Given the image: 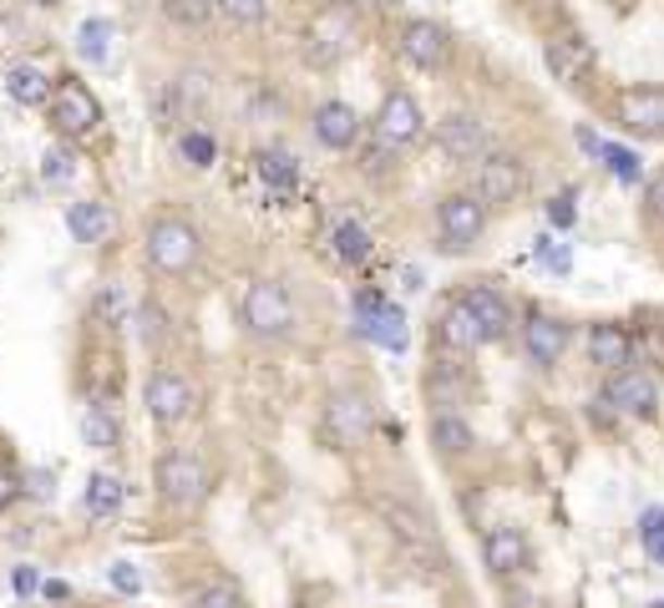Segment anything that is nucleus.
<instances>
[{
    "mask_svg": "<svg viewBox=\"0 0 664 608\" xmlns=\"http://www.w3.org/2000/svg\"><path fill=\"white\" fill-rule=\"evenodd\" d=\"M193 608H244V598H238L234 583H208L193 594Z\"/></svg>",
    "mask_w": 664,
    "mask_h": 608,
    "instance_id": "nucleus-36",
    "label": "nucleus"
},
{
    "mask_svg": "<svg viewBox=\"0 0 664 608\" xmlns=\"http://www.w3.org/2000/svg\"><path fill=\"white\" fill-rule=\"evenodd\" d=\"M30 588H36V568H15V594L26 598Z\"/></svg>",
    "mask_w": 664,
    "mask_h": 608,
    "instance_id": "nucleus-48",
    "label": "nucleus"
},
{
    "mask_svg": "<svg viewBox=\"0 0 664 608\" xmlns=\"http://www.w3.org/2000/svg\"><path fill=\"white\" fill-rule=\"evenodd\" d=\"M650 213H654V219L664 223V173H660V178L650 183Z\"/></svg>",
    "mask_w": 664,
    "mask_h": 608,
    "instance_id": "nucleus-46",
    "label": "nucleus"
},
{
    "mask_svg": "<svg viewBox=\"0 0 664 608\" xmlns=\"http://www.w3.org/2000/svg\"><path fill=\"white\" fill-rule=\"evenodd\" d=\"M97 320H102L107 330H118L133 320V295L122 289V284H102V295H97Z\"/></svg>",
    "mask_w": 664,
    "mask_h": 608,
    "instance_id": "nucleus-31",
    "label": "nucleus"
},
{
    "mask_svg": "<svg viewBox=\"0 0 664 608\" xmlns=\"http://www.w3.org/2000/svg\"><path fill=\"white\" fill-rule=\"evenodd\" d=\"M66 228H72L76 244H102L112 234V213H107V203H72L66 208Z\"/></svg>",
    "mask_w": 664,
    "mask_h": 608,
    "instance_id": "nucleus-22",
    "label": "nucleus"
},
{
    "mask_svg": "<svg viewBox=\"0 0 664 608\" xmlns=\"http://www.w3.org/2000/svg\"><path fill=\"white\" fill-rule=\"evenodd\" d=\"M629 330L624 325H593L589 330V360L599 365V371H608V375H619L624 365H629Z\"/></svg>",
    "mask_w": 664,
    "mask_h": 608,
    "instance_id": "nucleus-21",
    "label": "nucleus"
},
{
    "mask_svg": "<svg viewBox=\"0 0 664 608\" xmlns=\"http://www.w3.org/2000/svg\"><path fill=\"white\" fill-rule=\"evenodd\" d=\"M462 305L477 314V325H482V335L488 340H502V335H513V305L492 289V284H472L467 295H462Z\"/></svg>",
    "mask_w": 664,
    "mask_h": 608,
    "instance_id": "nucleus-16",
    "label": "nucleus"
},
{
    "mask_svg": "<svg viewBox=\"0 0 664 608\" xmlns=\"http://www.w3.org/2000/svg\"><path fill=\"white\" fill-rule=\"evenodd\" d=\"M330 426H335L340 442H360V436L376 426V406H370L366 396L345 390V396H335V401H330Z\"/></svg>",
    "mask_w": 664,
    "mask_h": 608,
    "instance_id": "nucleus-20",
    "label": "nucleus"
},
{
    "mask_svg": "<svg viewBox=\"0 0 664 608\" xmlns=\"http://www.w3.org/2000/svg\"><path fill=\"white\" fill-rule=\"evenodd\" d=\"M315 137H320V148H330V152L355 148V137H360V117H355V107L320 102L315 107Z\"/></svg>",
    "mask_w": 664,
    "mask_h": 608,
    "instance_id": "nucleus-14",
    "label": "nucleus"
},
{
    "mask_svg": "<svg viewBox=\"0 0 664 608\" xmlns=\"http://www.w3.org/2000/svg\"><path fill=\"white\" fill-rule=\"evenodd\" d=\"M5 97L21 107H41V102H51V82H46L41 66H11L5 72Z\"/></svg>",
    "mask_w": 664,
    "mask_h": 608,
    "instance_id": "nucleus-23",
    "label": "nucleus"
},
{
    "mask_svg": "<svg viewBox=\"0 0 664 608\" xmlns=\"http://www.w3.org/2000/svg\"><path fill=\"white\" fill-rule=\"evenodd\" d=\"M366 335L376 345H385V350H406V320H401V310H391V305H385V310L370 320Z\"/></svg>",
    "mask_w": 664,
    "mask_h": 608,
    "instance_id": "nucleus-32",
    "label": "nucleus"
},
{
    "mask_svg": "<svg viewBox=\"0 0 664 608\" xmlns=\"http://www.w3.org/2000/svg\"><path fill=\"white\" fill-rule=\"evenodd\" d=\"M254 167H259V178H265L274 194H290V188L299 183V163L284 148H265L259 158H254Z\"/></svg>",
    "mask_w": 664,
    "mask_h": 608,
    "instance_id": "nucleus-25",
    "label": "nucleus"
},
{
    "mask_svg": "<svg viewBox=\"0 0 664 608\" xmlns=\"http://www.w3.org/2000/svg\"><path fill=\"white\" fill-rule=\"evenodd\" d=\"M82 507H87L91 518H112L122 507V482L118 476H107V472H97L87 482V497H82Z\"/></svg>",
    "mask_w": 664,
    "mask_h": 608,
    "instance_id": "nucleus-29",
    "label": "nucleus"
},
{
    "mask_svg": "<svg viewBox=\"0 0 664 608\" xmlns=\"http://www.w3.org/2000/svg\"><path fill=\"white\" fill-rule=\"evenodd\" d=\"M462 371L457 365H431V375H427V396H431V406L436 411H452V406H462Z\"/></svg>",
    "mask_w": 664,
    "mask_h": 608,
    "instance_id": "nucleus-28",
    "label": "nucleus"
},
{
    "mask_svg": "<svg viewBox=\"0 0 664 608\" xmlns=\"http://www.w3.org/2000/svg\"><path fill=\"white\" fill-rule=\"evenodd\" d=\"M599 158H604L608 173H614L619 183H639V158L629 148H614V142H604V152H599Z\"/></svg>",
    "mask_w": 664,
    "mask_h": 608,
    "instance_id": "nucleus-35",
    "label": "nucleus"
},
{
    "mask_svg": "<svg viewBox=\"0 0 664 608\" xmlns=\"http://www.w3.org/2000/svg\"><path fill=\"white\" fill-rule=\"evenodd\" d=\"M143 406H148V415L158 426H183L193 411V386L177 371H152L148 390H143Z\"/></svg>",
    "mask_w": 664,
    "mask_h": 608,
    "instance_id": "nucleus-9",
    "label": "nucleus"
},
{
    "mask_svg": "<svg viewBox=\"0 0 664 608\" xmlns=\"http://www.w3.org/2000/svg\"><path fill=\"white\" fill-rule=\"evenodd\" d=\"M330 244H335V253L345 259V264H360V259L370 253V234L355 219H340L335 234H330Z\"/></svg>",
    "mask_w": 664,
    "mask_h": 608,
    "instance_id": "nucleus-30",
    "label": "nucleus"
},
{
    "mask_svg": "<svg viewBox=\"0 0 664 608\" xmlns=\"http://www.w3.org/2000/svg\"><path fill=\"white\" fill-rule=\"evenodd\" d=\"M654 401H660V390H654V381H650L644 371H619V375H608L604 406H614V411H624V415H650Z\"/></svg>",
    "mask_w": 664,
    "mask_h": 608,
    "instance_id": "nucleus-13",
    "label": "nucleus"
},
{
    "mask_svg": "<svg viewBox=\"0 0 664 608\" xmlns=\"http://www.w3.org/2000/svg\"><path fill=\"white\" fill-rule=\"evenodd\" d=\"M538 253H543V259H548V269H558V274H563V269H568V253H563L558 244H553V238H538Z\"/></svg>",
    "mask_w": 664,
    "mask_h": 608,
    "instance_id": "nucleus-44",
    "label": "nucleus"
},
{
    "mask_svg": "<svg viewBox=\"0 0 664 608\" xmlns=\"http://www.w3.org/2000/svg\"><path fill=\"white\" fill-rule=\"evenodd\" d=\"M36 5H57V0H36Z\"/></svg>",
    "mask_w": 664,
    "mask_h": 608,
    "instance_id": "nucleus-50",
    "label": "nucleus"
},
{
    "mask_svg": "<svg viewBox=\"0 0 664 608\" xmlns=\"http://www.w3.org/2000/svg\"><path fill=\"white\" fill-rule=\"evenodd\" d=\"M112 588H118V594H137V588H143L137 568L133 563H112Z\"/></svg>",
    "mask_w": 664,
    "mask_h": 608,
    "instance_id": "nucleus-40",
    "label": "nucleus"
},
{
    "mask_svg": "<svg viewBox=\"0 0 664 608\" xmlns=\"http://www.w3.org/2000/svg\"><path fill=\"white\" fill-rule=\"evenodd\" d=\"M583 61H589V51H583V46H578L574 57H568V51H563V41H548V66H553V72H558L563 82H574Z\"/></svg>",
    "mask_w": 664,
    "mask_h": 608,
    "instance_id": "nucleus-38",
    "label": "nucleus"
},
{
    "mask_svg": "<svg viewBox=\"0 0 664 608\" xmlns=\"http://www.w3.org/2000/svg\"><path fill=\"white\" fill-rule=\"evenodd\" d=\"M401 57L411 61L416 72H436L452 57V41H446V30L436 21H411V26L401 30Z\"/></svg>",
    "mask_w": 664,
    "mask_h": 608,
    "instance_id": "nucleus-12",
    "label": "nucleus"
},
{
    "mask_svg": "<svg viewBox=\"0 0 664 608\" xmlns=\"http://www.w3.org/2000/svg\"><path fill=\"white\" fill-rule=\"evenodd\" d=\"M158 492H163V502L173 507H198L208 492V472L204 461L188 457V451H173V457L158 461Z\"/></svg>",
    "mask_w": 664,
    "mask_h": 608,
    "instance_id": "nucleus-7",
    "label": "nucleus"
},
{
    "mask_svg": "<svg viewBox=\"0 0 664 608\" xmlns=\"http://www.w3.org/2000/svg\"><path fill=\"white\" fill-rule=\"evenodd\" d=\"M15 502V476L11 467H0V507H11Z\"/></svg>",
    "mask_w": 664,
    "mask_h": 608,
    "instance_id": "nucleus-47",
    "label": "nucleus"
},
{
    "mask_svg": "<svg viewBox=\"0 0 664 608\" xmlns=\"http://www.w3.org/2000/svg\"><path fill=\"white\" fill-rule=\"evenodd\" d=\"M482 228H488V203L477 194H452L436 203V234L446 249H472Z\"/></svg>",
    "mask_w": 664,
    "mask_h": 608,
    "instance_id": "nucleus-5",
    "label": "nucleus"
},
{
    "mask_svg": "<svg viewBox=\"0 0 664 608\" xmlns=\"http://www.w3.org/2000/svg\"><path fill=\"white\" fill-rule=\"evenodd\" d=\"M198 253H204V244H198V234H193L183 219H158L148 228V259L158 274H168V280H183V274L198 264Z\"/></svg>",
    "mask_w": 664,
    "mask_h": 608,
    "instance_id": "nucleus-1",
    "label": "nucleus"
},
{
    "mask_svg": "<svg viewBox=\"0 0 664 608\" xmlns=\"http://www.w3.org/2000/svg\"><path fill=\"white\" fill-rule=\"evenodd\" d=\"M122 436L118 415H112V406H87V415H82V442L97 446V451H112Z\"/></svg>",
    "mask_w": 664,
    "mask_h": 608,
    "instance_id": "nucleus-26",
    "label": "nucleus"
},
{
    "mask_svg": "<svg viewBox=\"0 0 664 608\" xmlns=\"http://www.w3.org/2000/svg\"><path fill=\"white\" fill-rule=\"evenodd\" d=\"M385 310V299L381 295H370V289H366V295H360V299H355V314H360V330H366L370 325V320H376V314H381Z\"/></svg>",
    "mask_w": 664,
    "mask_h": 608,
    "instance_id": "nucleus-42",
    "label": "nucleus"
},
{
    "mask_svg": "<svg viewBox=\"0 0 664 608\" xmlns=\"http://www.w3.org/2000/svg\"><path fill=\"white\" fill-rule=\"evenodd\" d=\"M639 537H644V543H654V537H664V507H650V512L639 518Z\"/></svg>",
    "mask_w": 664,
    "mask_h": 608,
    "instance_id": "nucleus-41",
    "label": "nucleus"
},
{
    "mask_svg": "<svg viewBox=\"0 0 664 608\" xmlns=\"http://www.w3.org/2000/svg\"><path fill=\"white\" fill-rule=\"evenodd\" d=\"M644 548H650V558H660L664 563V537H654V543H644Z\"/></svg>",
    "mask_w": 664,
    "mask_h": 608,
    "instance_id": "nucleus-49",
    "label": "nucleus"
},
{
    "mask_svg": "<svg viewBox=\"0 0 664 608\" xmlns=\"http://www.w3.org/2000/svg\"><path fill=\"white\" fill-rule=\"evenodd\" d=\"M436 142H442L446 158L467 163V158H482V148H488V133H482V122H477V117H467V112H452L446 122H436Z\"/></svg>",
    "mask_w": 664,
    "mask_h": 608,
    "instance_id": "nucleus-15",
    "label": "nucleus"
},
{
    "mask_svg": "<svg viewBox=\"0 0 664 608\" xmlns=\"http://www.w3.org/2000/svg\"><path fill=\"white\" fill-rule=\"evenodd\" d=\"M482 558H488L492 573H522L528 568V537L517 528H492L482 537Z\"/></svg>",
    "mask_w": 664,
    "mask_h": 608,
    "instance_id": "nucleus-19",
    "label": "nucleus"
},
{
    "mask_svg": "<svg viewBox=\"0 0 664 608\" xmlns=\"http://www.w3.org/2000/svg\"><path fill=\"white\" fill-rule=\"evenodd\" d=\"M614 117H619L624 133L635 137H664V91L660 87H629L614 102Z\"/></svg>",
    "mask_w": 664,
    "mask_h": 608,
    "instance_id": "nucleus-11",
    "label": "nucleus"
},
{
    "mask_svg": "<svg viewBox=\"0 0 664 608\" xmlns=\"http://www.w3.org/2000/svg\"><path fill=\"white\" fill-rule=\"evenodd\" d=\"M76 51H82L91 66H102V61L112 57V21H102V15L82 21V30H76Z\"/></svg>",
    "mask_w": 664,
    "mask_h": 608,
    "instance_id": "nucleus-27",
    "label": "nucleus"
},
{
    "mask_svg": "<svg viewBox=\"0 0 664 608\" xmlns=\"http://www.w3.org/2000/svg\"><path fill=\"white\" fill-rule=\"evenodd\" d=\"M522 345H528V356L538 365H558L563 350H568V325L553 320V314H532L528 325H522Z\"/></svg>",
    "mask_w": 664,
    "mask_h": 608,
    "instance_id": "nucleus-18",
    "label": "nucleus"
},
{
    "mask_svg": "<svg viewBox=\"0 0 664 608\" xmlns=\"http://www.w3.org/2000/svg\"><path fill=\"white\" fill-rule=\"evenodd\" d=\"M548 219L558 223V228H568V223L578 219V213H574V198H553V203H548Z\"/></svg>",
    "mask_w": 664,
    "mask_h": 608,
    "instance_id": "nucleus-43",
    "label": "nucleus"
},
{
    "mask_svg": "<svg viewBox=\"0 0 664 608\" xmlns=\"http://www.w3.org/2000/svg\"><path fill=\"white\" fill-rule=\"evenodd\" d=\"M41 178L46 183H66V178H72V152H46V158H41Z\"/></svg>",
    "mask_w": 664,
    "mask_h": 608,
    "instance_id": "nucleus-39",
    "label": "nucleus"
},
{
    "mask_svg": "<svg viewBox=\"0 0 664 608\" xmlns=\"http://www.w3.org/2000/svg\"><path fill=\"white\" fill-rule=\"evenodd\" d=\"M376 512L385 518V528L396 533V543H401L406 553H411L416 563L431 568V573L442 568V543H436V533H431V522H427V518H416L411 507L391 502V497H381V502H376Z\"/></svg>",
    "mask_w": 664,
    "mask_h": 608,
    "instance_id": "nucleus-4",
    "label": "nucleus"
},
{
    "mask_svg": "<svg viewBox=\"0 0 664 608\" xmlns=\"http://www.w3.org/2000/svg\"><path fill=\"white\" fill-rule=\"evenodd\" d=\"M229 21H238V26H254V21H265L269 11V0H213Z\"/></svg>",
    "mask_w": 664,
    "mask_h": 608,
    "instance_id": "nucleus-37",
    "label": "nucleus"
},
{
    "mask_svg": "<svg viewBox=\"0 0 664 608\" xmlns=\"http://www.w3.org/2000/svg\"><path fill=\"white\" fill-rule=\"evenodd\" d=\"M376 137L385 148H411L427 137V117H421V102L411 91H391L381 102V117H376Z\"/></svg>",
    "mask_w": 664,
    "mask_h": 608,
    "instance_id": "nucleus-8",
    "label": "nucleus"
},
{
    "mask_svg": "<svg viewBox=\"0 0 664 608\" xmlns=\"http://www.w3.org/2000/svg\"><path fill=\"white\" fill-rule=\"evenodd\" d=\"M522 188H528V173H522V163L507 158V152H492V158L477 163V198H482V203H497V208L517 203Z\"/></svg>",
    "mask_w": 664,
    "mask_h": 608,
    "instance_id": "nucleus-10",
    "label": "nucleus"
},
{
    "mask_svg": "<svg viewBox=\"0 0 664 608\" xmlns=\"http://www.w3.org/2000/svg\"><path fill=\"white\" fill-rule=\"evenodd\" d=\"M51 127H57L61 137H91L102 127V102H97L82 82H61V87L51 91Z\"/></svg>",
    "mask_w": 664,
    "mask_h": 608,
    "instance_id": "nucleus-6",
    "label": "nucleus"
},
{
    "mask_svg": "<svg viewBox=\"0 0 664 608\" xmlns=\"http://www.w3.org/2000/svg\"><path fill=\"white\" fill-rule=\"evenodd\" d=\"M143 320H148V325H143V335H148V340H163V314L148 305V310H143Z\"/></svg>",
    "mask_w": 664,
    "mask_h": 608,
    "instance_id": "nucleus-45",
    "label": "nucleus"
},
{
    "mask_svg": "<svg viewBox=\"0 0 664 608\" xmlns=\"http://www.w3.org/2000/svg\"><path fill=\"white\" fill-rule=\"evenodd\" d=\"M436 340H442L452 356H472V350H482V345H488V335H482V325H477V314L457 299V305H446V310H442Z\"/></svg>",
    "mask_w": 664,
    "mask_h": 608,
    "instance_id": "nucleus-17",
    "label": "nucleus"
},
{
    "mask_svg": "<svg viewBox=\"0 0 664 608\" xmlns=\"http://www.w3.org/2000/svg\"><path fill=\"white\" fill-rule=\"evenodd\" d=\"M431 446L446 451V457H452V451L462 457V451H472V426H467L457 411H436L431 415Z\"/></svg>",
    "mask_w": 664,
    "mask_h": 608,
    "instance_id": "nucleus-24",
    "label": "nucleus"
},
{
    "mask_svg": "<svg viewBox=\"0 0 664 608\" xmlns=\"http://www.w3.org/2000/svg\"><path fill=\"white\" fill-rule=\"evenodd\" d=\"M355 41H360V21H355L351 5H325V11L310 21V30H305V57H310L315 66H330V61H340Z\"/></svg>",
    "mask_w": 664,
    "mask_h": 608,
    "instance_id": "nucleus-2",
    "label": "nucleus"
},
{
    "mask_svg": "<svg viewBox=\"0 0 664 608\" xmlns=\"http://www.w3.org/2000/svg\"><path fill=\"white\" fill-rule=\"evenodd\" d=\"M244 325H249L254 335H265V340L295 330V299L284 295V284L259 280L244 289Z\"/></svg>",
    "mask_w": 664,
    "mask_h": 608,
    "instance_id": "nucleus-3",
    "label": "nucleus"
},
{
    "mask_svg": "<svg viewBox=\"0 0 664 608\" xmlns=\"http://www.w3.org/2000/svg\"><path fill=\"white\" fill-rule=\"evenodd\" d=\"M163 15L177 21V26H204L213 15V0H163Z\"/></svg>",
    "mask_w": 664,
    "mask_h": 608,
    "instance_id": "nucleus-33",
    "label": "nucleus"
},
{
    "mask_svg": "<svg viewBox=\"0 0 664 608\" xmlns=\"http://www.w3.org/2000/svg\"><path fill=\"white\" fill-rule=\"evenodd\" d=\"M177 148H183V158H188L193 167H213V158H219V142L208 133H183L177 137Z\"/></svg>",
    "mask_w": 664,
    "mask_h": 608,
    "instance_id": "nucleus-34",
    "label": "nucleus"
}]
</instances>
